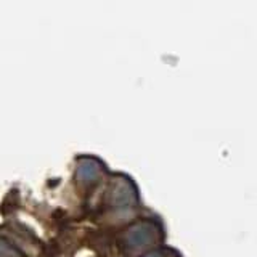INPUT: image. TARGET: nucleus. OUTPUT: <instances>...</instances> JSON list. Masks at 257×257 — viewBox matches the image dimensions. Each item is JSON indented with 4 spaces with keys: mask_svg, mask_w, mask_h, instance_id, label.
<instances>
[{
    "mask_svg": "<svg viewBox=\"0 0 257 257\" xmlns=\"http://www.w3.org/2000/svg\"><path fill=\"white\" fill-rule=\"evenodd\" d=\"M153 225L151 223H138L128 230L127 233V243L128 246L132 248H138V246H145V244L151 240L153 236Z\"/></svg>",
    "mask_w": 257,
    "mask_h": 257,
    "instance_id": "f257e3e1",
    "label": "nucleus"
},
{
    "mask_svg": "<svg viewBox=\"0 0 257 257\" xmlns=\"http://www.w3.org/2000/svg\"><path fill=\"white\" fill-rule=\"evenodd\" d=\"M96 171H98V167H96L92 161H84V163L79 166V169H77V173L82 177V178H92L95 177Z\"/></svg>",
    "mask_w": 257,
    "mask_h": 257,
    "instance_id": "f03ea898",
    "label": "nucleus"
},
{
    "mask_svg": "<svg viewBox=\"0 0 257 257\" xmlns=\"http://www.w3.org/2000/svg\"><path fill=\"white\" fill-rule=\"evenodd\" d=\"M146 257H159L158 254H150V256H146Z\"/></svg>",
    "mask_w": 257,
    "mask_h": 257,
    "instance_id": "7ed1b4c3",
    "label": "nucleus"
}]
</instances>
